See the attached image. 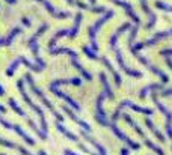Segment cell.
Returning <instances> with one entry per match:
<instances>
[{"instance_id": "cell-15", "label": "cell", "mask_w": 172, "mask_h": 155, "mask_svg": "<svg viewBox=\"0 0 172 155\" xmlns=\"http://www.w3.org/2000/svg\"><path fill=\"white\" fill-rule=\"evenodd\" d=\"M62 110H64V112H65L67 115H70V117H71V119H73L74 122H77V123H79L80 126H83V128H85L86 131H89V130H91V126H89V125H88L86 122H83L82 119H79V117L76 116V115H74V113H73V112H71V110L68 109V107H65V106H64V107H62Z\"/></svg>"}, {"instance_id": "cell-12", "label": "cell", "mask_w": 172, "mask_h": 155, "mask_svg": "<svg viewBox=\"0 0 172 155\" xmlns=\"http://www.w3.org/2000/svg\"><path fill=\"white\" fill-rule=\"evenodd\" d=\"M82 14L79 12V14H76V20H74V26H73V29L70 30V35H68V38L74 39L77 36V33H79V27H80V23H82Z\"/></svg>"}, {"instance_id": "cell-25", "label": "cell", "mask_w": 172, "mask_h": 155, "mask_svg": "<svg viewBox=\"0 0 172 155\" xmlns=\"http://www.w3.org/2000/svg\"><path fill=\"white\" fill-rule=\"evenodd\" d=\"M0 113H6V107L0 104Z\"/></svg>"}, {"instance_id": "cell-4", "label": "cell", "mask_w": 172, "mask_h": 155, "mask_svg": "<svg viewBox=\"0 0 172 155\" xmlns=\"http://www.w3.org/2000/svg\"><path fill=\"white\" fill-rule=\"evenodd\" d=\"M113 17V11H106V14H104V17H101L94 26H91L89 27V39H91V45H92V48L97 51L98 50V45H97V41H95V35H97V32H98V29L106 23V21H109L110 18Z\"/></svg>"}, {"instance_id": "cell-3", "label": "cell", "mask_w": 172, "mask_h": 155, "mask_svg": "<svg viewBox=\"0 0 172 155\" xmlns=\"http://www.w3.org/2000/svg\"><path fill=\"white\" fill-rule=\"evenodd\" d=\"M8 103H9V106H11V109H12V110H14V112H15V113H17L18 116L24 117V119L27 120V123H29V126H30V128H32V130H33V131H35L36 134H38V137H40L41 140H45V139H47V134L44 133L43 130H40V128H38V126L35 125V122H33V120H32L30 117H29V116H27V115H26V113H24V110H21V109L18 107V104L15 103V99H14V98H9V101H8Z\"/></svg>"}, {"instance_id": "cell-6", "label": "cell", "mask_w": 172, "mask_h": 155, "mask_svg": "<svg viewBox=\"0 0 172 155\" xmlns=\"http://www.w3.org/2000/svg\"><path fill=\"white\" fill-rule=\"evenodd\" d=\"M36 2L43 3V6L47 9V11H48V14H50L51 17L57 18V20H67V18L70 17V12H65V11H56V9H54V6H53L48 0H36Z\"/></svg>"}, {"instance_id": "cell-21", "label": "cell", "mask_w": 172, "mask_h": 155, "mask_svg": "<svg viewBox=\"0 0 172 155\" xmlns=\"http://www.w3.org/2000/svg\"><path fill=\"white\" fill-rule=\"evenodd\" d=\"M127 29H130V24H127V23H126V24H122V26H121V27L118 29V32H116V33H115V35H113V36L110 38V47H112V48H115L118 36H119V35H121V33H122L124 30H127Z\"/></svg>"}, {"instance_id": "cell-10", "label": "cell", "mask_w": 172, "mask_h": 155, "mask_svg": "<svg viewBox=\"0 0 172 155\" xmlns=\"http://www.w3.org/2000/svg\"><path fill=\"white\" fill-rule=\"evenodd\" d=\"M20 32H21V27H15V29L11 30V33H9L6 38H0V47H3V45H11L12 41H14V38H15Z\"/></svg>"}, {"instance_id": "cell-8", "label": "cell", "mask_w": 172, "mask_h": 155, "mask_svg": "<svg viewBox=\"0 0 172 155\" xmlns=\"http://www.w3.org/2000/svg\"><path fill=\"white\" fill-rule=\"evenodd\" d=\"M50 92H51V93H54L56 96L62 98L64 101H67V103H68V104H70V106H71L74 110H80V106H79V104H77V103H76V101L71 98V96H68L67 93H64L62 90H59L57 87H54V86H51V84H50Z\"/></svg>"}, {"instance_id": "cell-24", "label": "cell", "mask_w": 172, "mask_h": 155, "mask_svg": "<svg viewBox=\"0 0 172 155\" xmlns=\"http://www.w3.org/2000/svg\"><path fill=\"white\" fill-rule=\"evenodd\" d=\"M21 21H23V24H24L26 27H29V26H30V21H29L27 18H21Z\"/></svg>"}, {"instance_id": "cell-17", "label": "cell", "mask_w": 172, "mask_h": 155, "mask_svg": "<svg viewBox=\"0 0 172 155\" xmlns=\"http://www.w3.org/2000/svg\"><path fill=\"white\" fill-rule=\"evenodd\" d=\"M17 60H18L20 63H23L24 66H27L29 69H32V71H35V72H41V71H43V68H41V66H38V65H35V63H32V62H29V60H27L26 57H23V56H21V57H18Z\"/></svg>"}, {"instance_id": "cell-20", "label": "cell", "mask_w": 172, "mask_h": 155, "mask_svg": "<svg viewBox=\"0 0 172 155\" xmlns=\"http://www.w3.org/2000/svg\"><path fill=\"white\" fill-rule=\"evenodd\" d=\"M71 63H73V66H74L76 69H79V71L82 72V76L85 77V80H91V78H92V77H91V74H89V72H86L85 68H83V66L77 62V57H71Z\"/></svg>"}, {"instance_id": "cell-26", "label": "cell", "mask_w": 172, "mask_h": 155, "mask_svg": "<svg viewBox=\"0 0 172 155\" xmlns=\"http://www.w3.org/2000/svg\"><path fill=\"white\" fill-rule=\"evenodd\" d=\"M6 3H9V5H15L17 3V0H5Z\"/></svg>"}, {"instance_id": "cell-13", "label": "cell", "mask_w": 172, "mask_h": 155, "mask_svg": "<svg viewBox=\"0 0 172 155\" xmlns=\"http://www.w3.org/2000/svg\"><path fill=\"white\" fill-rule=\"evenodd\" d=\"M68 35H70V29H62V30L56 32V33H54V36L50 39V42H48V50H50V48H54V45H56V41H57V39H60L62 36H68Z\"/></svg>"}, {"instance_id": "cell-14", "label": "cell", "mask_w": 172, "mask_h": 155, "mask_svg": "<svg viewBox=\"0 0 172 155\" xmlns=\"http://www.w3.org/2000/svg\"><path fill=\"white\" fill-rule=\"evenodd\" d=\"M56 128H57V131H60L64 136H67L70 140H74V142H79V139H77V136L76 134H73L71 131H68L64 125H62V122H59V120H56Z\"/></svg>"}, {"instance_id": "cell-22", "label": "cell", "mask_w": 172, "mask_h": 155, "mask_svg": "<svg viewBox=\"0 0 172 155\" xmlns=\"http://www.w3.org/2000/svg\"><path fill=\"white\" fill-rule=\"evenodd\" d=\"M100 78H101V81H103V84H104V89H106V92H107V96H109V98H113V93H112L110 89H109V83L106 81V76H104V74H100Z\"/></svg>"}, {"instance_id": "cell-9", "label": "cell", "mask_w": 172, "mask_h": 155, "mask_svg": "<svg viewBox=\"0 0 172 155\" xmlns=\"http://www.w3.org/2000/svg\"><path fill=\"white\" fill-rule=\"evenodd\" d=\"M0 145L2 146H6V148H12V149H17L18 152H21L23 155H32L26 148H23V146H18V145H15V143H12V142H8V140H5V139H2L0 137Z\"/></svg>"}, {"instance_id": "cell-16", "label": "cell", "mask_w": 172, "mask_h": 155, "mask_svg": "<svg viewBox=\"0 0 172 155\" xmlns=\"http://www.w3.org/2000/svg\"><path fill=\"white\" fill-rule=\"evenodd\" d=\"M47 29H48V24H43V26H41V27L38 29V32H36V33H35V35H33L32 38L29 39V42H27V47L30 48V47H32V45H33L35 42H38V39H40V36L43 35V33L45 32V30H47Z\"/></svg>"}, {"instance_id": "cell-19", "label": "cell", "mask_w": 172, "mask_h": 155, "mask_svg": "<svg viewBox=\"0 0 172 155\" xmlns=\"http://www.w3.org/2000/svg\"><path fill=\"white\" fill-rule=\"evenodd\" d=\"M116 59H118V62H119V66L127 72V74H130V76H136V77H139L140 74L137 72V71H131V69H129L127 66H126V63H124V60H122V56H121V51H116Z\"/></svg>"}, {"instance_id": "cell-2", "label": "cell", "mask_w": 172, "mask_h": 155, "mask_svg": "<svg viewBox=\"0 0 172 155\" xmlns=\"http://www.w3.org/2000/svg\"><path fill=\"white\" fill-rule=\"evenodd\" d=\"M24 80H26V81L29 83V86H30L32 92H33V93H35V95H36V96H38V98L41 99V101H43L44 106H45V107H47V109H48V110H50L51 113H53V116L56 117V120L62 122V120H64V116H62V115H59V113L56 112L54 106H53V104H51V103H50V101H48V99H47L45 96H44V93L41 92V90H40V89H38V86L35 84V81H33V78H32V74H26V76H24Z\"/></svg>"}, {"instance_id": "cell-5", "label": "cell", "mask_w": 172, "mask_h": 155, "mask_svg": "<svg viewBox=\"0 0 172 155\" xmlns=\"http://www.w3.org/2000/svg\"><path fill=\"white\" fill-rule=\"evenodd\" d=\"M0 123H2L5 128H8V130H14V131H15V133H17L20 137H23V140H24L27 145H30V146H35V140H33V139H30V137H29V136H27V134H26V133H24L21 128H20V125H11L9 122H6V120L3 119V116H2V115H0Z\"/></svg>"}, {"instance_id": "cell-11", "label": "cell", "mask_w": 172, "mask_h": 155, "mask_svg": "<svg viewBox=\"0 0 172 155\" xmlns=\"http://www.w3.org/2000/svg\"><path fill=\"white\" fill-rule=\"evenodd\" d=\"M48 51H50V54H51V56H59V54H64V53H67L70 57H77V53H76L74 50H70V48H67V47H62V48H50Z\"/></svg>"}, {"instance_id": "cell-7", "label": "cell", "mask_w": 172, "mask_h": 155, "mask_svg": "<svg viewBox=\"0 0 172 155\" xmlns=\"http://www.w3.org/2000/svg\"><path fill=\"white\" fill-rule=\"evenodd\" d=\"M112 3H115V5H118V6H121L126 12H127V15H129L130 18L139 26V23H140V20H139V17L133 12V8H131V5H130L129 2H124V0H110Z\"/></svg>"}, {"instance_id": "cell-18", "label": "cell", "mask_w": 172, "mask_h": 155, "mask_svg": "<svg viewBox=\"0 0 172 155\" xmlns=\"http://www.w3.org/2000/svg\"><path fill=\"white\" fill-rule=\"evenodd\" d=\"M140 6H142V9L145 11V14H148V15H151V21L146 24V27L150 29V27H153L154 26V23H156V15L150 11V8H148V5H146V0H140Z\"/></svg>"}, {"instance_id": "cell-28", "label": "cell", "mask_w": 172, "mask_h": 155, "mask_svg": "<svg viewBox=\"0 0 172 155\" xmlns=\"http://www.w3.org/2000/svg\"><path fill=\"white\" fill-rule=\"evenodd\" d=\"M40 155H47V154H45L44 151H40Z\"/></svg>"}, {"instance_id": "cell-27", "label": "cell", "mask_w": 172, "mask_h": 155, "mask_svg": "<svg viewBox=\"0 0 172 155\" xmlns=\"http://www.w3.org/2000/svg\"><path fill=\"white\" fill-rule=\"evenodd\" d=\"M5 95V90H3V86L0 84V96H3Z\"/></svg>"}, {"instance_id": "cell-1", "label": "cell", "mask_w": 172, "mask_h": 155, "mask_svg": "<svg viewBox=\"0 0 172 155\" xmlns=\"http://www.w3.org/2000/svg\"><path fill=\"white\" fill-rule=\"evenodd\" d=\"M17 86H18V90H20V93H21V96H23V99L26 101V104L33 110V112H36L38 113V116H40V120H41V130H43L44 133L47 134V120H45V116H44V112L41 110V107H38L30 98H29V95H27V92H26V89H24V78H20L18 81H17Z\"/></svg>"}, {"instance_id": "cell-23", "label": "cell", "mask_w": 172, "mask_h": 155, "mask_svg": "<svg viewBox=\"0 0 172 155\" xmlns=\"http://www.w3.org/2000/svg\"><path fill=\"white\" fill-rule=\"evenodd\" d=\"M156 6H157L159 9H163V11H169V12H172V6H171V5H166V3H163V2H160V0H157V2H156Z\"/></svg>"}]
</instances>
